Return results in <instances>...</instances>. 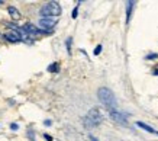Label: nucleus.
<instances>
[{"instance_id": "18", "label": "nucleus", "mask_w": 158, "mask_h": 141, "mask_svg": "<svg viewBox=\"0 0 158 141\" xmlns=\"http://www.w3.org/2000/svg\"><path fill=\"white\" fill-rule=\"evenodd\" d=\"M51 124H52V122H51V121H49V119H46V121H45V122H44V125H45V127H49V125H51Z\"/></svg>"}, {"instance_id": "17", "label": "nucleus", "mask_w": 158, "mask_h": 141, "mask_svg": "<svg viewBox=\"0 0 158 141\" xmlns=\"http://www.w3.org/2000/svg\"><path fill=\"white\" fill-rule=\"evenodd\" d=\"M10 128H12V130H18L19 125H18V124H10Z\"/></svg>"}, {"instance_id": "1", "label": "nucleus", "mask_w": 158, "mask_h": 141, "mask_svg": "<svg viewBox=\"0 0 158 141\" xmlns=\"http://www.w3.org/2000/svg\"><path fill=\"white\" fill-rule=\"evenodd\" d=\"M97 98L99 101L106 106L107 112H112V111H116L118 109V102H116V98H115V93L107 89V87H100L97 90Z\"/></svg>"}, {"instance_id": "14", "label": "nucleus", "mask_w": 158, "mask_h": 141, "mask_svg": "<svg viewBox=\"0 0 158 141\" xmlns=\"http://www.w3.org/2000/svg\"><path fill=\"white\" fill-rule=\"evenodd\" d=\"M77 13H79V6L73 10V19H76V18H77Z\"/></svg>"}, {"instance_id": "2", "label": "nucleus", "mask_w": 158, "mask_h": 141, "mask_svg": "<svg viewBox=\"0 0 158 141\" xmlns=\"http://www.w3.org/2000/svg\"><path fill=\"white\" fill-rule=\"evenodd\" d=\"M39 13L44 19H57L58 21V16L61 15V6L58 1H48L41 7Z\"/></svg>"}, {"instance_id": "11", "label": "nucleus", "mask_w": 158, "mask_h": 141, "mask_svg": "<svg viewBox=\"0 0 158 141\" xmlns=\"http://www.w3.org/2000/svg\"><path fill=\"white\" fill-rule=\"evenodd\" d=\"M48 71H49V73H57V71H58V63L51 64V66L48 67Z\"/></svg>"}, {"instance_id": "20", "label": "nucleus", "mask_w": 158, "mask_h": 141, "mask_svg": "<svg viewBox=\"0 0 158 141\" xmlns=\"http://www.w3.org/2000/svg\"><path fill=\"white\" fill-rule=\"evenodd\" d=\"M88 138H90V141H99V140H97V138H94V137H93V135H90V137H88Z\"/></svg>"}, {"instance_id": "12", "label": "nucleus", "mask_w": 158, "mask_h": 141, "mask_svg": "<svg viewBox=\"0 0 158 141\" xmlns=\"http://www.w3.org/2000/svg\"><path fill=\"white\" fill-rule=\"evenodd\" d=\"M65 45H67V50H68V54H71V38H68V39H67V42H65Z\"/></svg>"}, {"instance_id": "16", "label": "nucleus", "mask_w": 158, "mask_h": 141, "mask_svg": "<svg viewBox=\"0 0 158 141\" xmlns=\"http://www.w3.org/2000/svg\"><path fill=\"white\" fill-rule=\"evenodd\" d=\"M158 55L157 54H150V55H147V58H148V60H151V58H157Z\"/></svg>"}, {"instance_id": "19", "label": "nucleus", "mask_w": 158, "mask_h": 141, "mask_svg": "<svg viewBox=\"0 0 158 141\" xmlns=\"http://www.w3.org/2000/svg\"><path fill=\"white\" fill-rule=\"evenodd\" d=\"M44 137H45V140H48V141H52V137H49V135H48V134H45V135H44Z\"/></svg>"}, {"instance_id": "13", "label": "nucleus", "mask_w": 158, "mask_h": 141, "mask_svg": "<svg viewBox=\"0 0 158 141\" xmlns=\"http://www.w3.org/2000/svg\"><path fill=\"white\" fill-rule=\"evenodd\" d=\"M93 52H94V55H99V54L102 52V45H97V47L94 48V51H93Z\"/></svg>"}, {"instance_id": "5", "label": "nucleus", "mask_w": 158, "mask_h": 141, "mask_svg": "<svg viewBox=\"0 0 158 141\" xmlns=\"http://www.w3.org/2000/svg\"><path fill=\"white\" fill-rule=\"evenodd\" d=\"M109 115H110V118H112L115 122H118V124H122V125H128V121H126V113L120 112L119 109H116V111H112V112H109Z\"/></svg>"}, {"instance_id": "10", "label": "nucleus", "mask_w": 158, "mask_h": 141, "mask_svg": "<svg viewBox=\"0 0 158 141\" xmlns=\"http://www.w3.org/2000/svg\"><path fill=\"white\" fill-rule=\"evenodd\" d=\"M136 125H138L139 128H142V130H145V131L151 132V134H155V132H157L152 127H150V125H147V124H144V122H136Z\"/></svg>"}, {"instance_id": "6", "label": "nucleus", "mask_w": 158, "mask_h": 141, "mask_svg": "<svg viewBox=\"0 0 158 141\" xmlns=\"http://www.w3.org/2000/svg\"><path fill=\"white\" fill-rule=\"evenodd\" d=\"M22 28H23V31H25V32H26L28 35L31 36V38H35L37 35H41V34H44V32L41 31L39 28L34 26L32 23H25V25H23Z\"/></svg>"}, {"instance_id": "3", "label": "nucleus", "mask_w": 158, "mask_h": 141, "mask_svg": "<svg viewBox=\"0 0 158 141\" xmlns=\"http://www.w3.org/2000/svg\"><path fill=\"white\" fill-rule=\"evenodd\" d=\"M103 122V116L97 108H93L87 112V115L83 118V124L86 128H94Z\"/></svg>"}, {"instance_id": "9", "label": "nucleus", "mask_w": 158, "mask_h": 141, "mask_svg": "<svg viewBox=\"0 0 158 141\" xmlns=\"http://www.w3.org/2000/svg\"><path fill=\"white\" fill-rule=\"evenodd\" d=\"M126 4H128V6H126V23H129V21H131V13H132V9H133L135 1H128Z\"/></svg>"}, {"instance_id": "7", "label": "nucleus", "mask_w": 158, "mask_h": 141, "mask_svg": "<svg viewBox=\"0 0 158 141\" xmlns=\"http://www.w3.org/2000/svg\"><path fill=\"white\" fill-rule=\"evenodd\" d=\"M4 38L7 39V41H10V42H19L20 39H22V36H20V34L18 32V31H10V32H6L4 34Z\"/></svg>"}, {"instance_id": "22", "label": "nucleus", "mask_w": 158, "mask_h": 141, "mask_svg": "<svg viewBox=\"0 0 158 141\" xmlns=\"http://www.w3.org/2000/svg\"><path fill=\"white\" fill-rule=\"evenodd\" d=\"M0 4H3V0H1V1H0Z\"/></svg>"}, {"instance_id": "21", "label": "nucleus", "mask_w": 158, "mask_h": 141, "mask_svg": "<svg viewBox=\"0 0 158 141\" xmlns=\"http://www.w3.org/2000/svg\"><path fill=\"white\" fill-rule=\"evenodd\" d=\"M154 74H155V76H158V70H155V71H154Z\"/></svg>"}, {"instance_id": "4", "label": "nucleus", "mask_w": 158, "mask_h": 141, "mask_svg": "<svg viewBox=\"0 0 158 141\" xmlns=\"http://www.w3.org/2000/svg\"><path fill=\"white\" fill-rule=\"evenodd\" d=\"M57 25V19H44L41 18L38 21V26L41 28V31L44 34H48V32H52V28Z\"/></svg>"}, {"instance_id": "8", "label": "nucleus", "mask_w": 158, "mask_h": 141, "mask_svg": "<svg viewBox=\"0 0 158 141\" xmlns=\"http://www.w3.org/2000/svg\"><path fill=\"white\" fill-rule=\"evenodd\" d=\"M7 12H9V15L12 16V19H15V21H19V19L22 18L20 12H19L16 7H13V6H9V7H7Z\"/></svg>"}, {"instance_id": "15", "label": "nucleus", "mask_w": 158, "mask_h": 141, "mask_svg": "<svg viewBox=\"0 0 158 141\" xmlns=\"http://www.w3.org/2000/svg\"><path fill=\"white\" fill-rule=\"evenodd\" d=\"M28 137L31 138V141H35V138H34V132H32V131H29V132H28Z\"/></svg>"}]
</instances>
